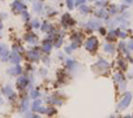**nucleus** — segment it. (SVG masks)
I'll list each match as a JSON object with an SVG mask.
<instances>
[{"instance_id":"29","label":"nucleus","mask_w":133,"mask_h":118,"mask_svg":"<svg viewBox=\"0 0 133 118\" xmlns=\"http://www.w3.org/2000/svg\"><path fill=\"white\" fill-rule=\"evenodd\" d=\"M42 25H41V22H39V20H33L31 21V27L33 29H39Z\"/></svg>"},{"instance_id":"37","label":"nucleus","mask_w":133,"mask_h":118,"mask_svg":"<svg viewBox=\"0 0 133 118\" xmlns=\"http://www.w3.org/2000/svg\"><path fill=\"white\" fill-rule=\"evenodd\" d=\"M30 96H31V97H34V99H37L38 96H41V94H39L38 91H33V92L30 94Z\"/></svg>"},{"instance_id":"40","label":"nucleus","mask_w":133,"mask_h":118,"mask_svg":"<svg viewBox=\"0 0 133 118\" xmlns=\"http://www.w3.org/2000/svg\"><path fill=\"white\" fill-rule=\"evenodd\" d=\"M50 62H51V61L48 60V58H45V64H46V65H50Z\"/></svg>"},{"instance_id":"10","label":"nucleus","mask_w":133,"mask_h":118,"mask_svg":"<svg viewBox=\"0 0 133 118\" xmlns=\"http://www.w3.org/2000/svg\"><path fill=\"white\" fill-rule=\"evenodd\" d=\"M102 49H103V52H105V53H107V55H114V53H115V51H116V47H115V44H114V43L107 42V43H105V44H103Z\"/></svg>"},{"instance_id":"20","label":"nucleus","mask_w":133,"mask_h":118,"mask_svg":"<svg viewBox=\"0 0 133 118\" xmlns=\"http://www.w3.org/2000/svg\"><path fill=\"white\" fill-rule=\"evenodd\" d=\"M34 11H35V13H42V11H43L42 0H35L34 2Z\"/></svg>"},{"instance_id":"23","label":"nucleus","mask_w":133,"mask_h":118,"mask_svg":"<svg viewBox=\"0 0 133 118\" xmlns=\"http://www.w3.org/2000/svg\"><path fill=\"white\" fill-rule=\"evenodd\" d=\"M78 9H80V13H81V14H89V13L91 12V8H90V7H87L86 4L81 5Z\"/></svg>"},{"instance_id":"26","label":"nucleus","mask_w":133,"mask_h":118,"mask_svg":"<svg viewBox=\"0 0 133 118\" xmlns=\"http://www.w3.org/2000/svg\"><path fill=\"white\" fill-rule=\"evenodd\" d=\"M95 5H97L98 8H106V7L108 5V2H107V0H97Z\"/></svg>"},{"instance_id":"3","label":"nucleus","mask_w":133,"mask_h":118,"mask_svg":"<svg viewBox=\"0 0 133 118\" xmlns=\"http://www.w3.org/2000/svg\"><path fill=\"white\" fill-rule=\"evenodd\" d=\"M132 94L130 92H125L124 95H123V97H121V100H120V103H119V105H117V108H119V110H124V109H127L128 106H129V104H130V101H132Z\"/></svg>"},{"instance_id":"8","label":"nucleus","mask_w":133,"mask_h":118,"mask_svg":"<svg viewBox=\"0 0 133 118\" xmlns=\"http://www.w3.org/2000/svg\"><path fill=\"white\" fill-rule=\"evenodd\" d=\"M26 57H27L29 61L37 62V61H39V58H41V53L37 52V51H27L26 52Z\"/></svg>"},{"instance_id":"42","label":"nucleus","mask_w":133,"mask_h":118,"mask_svg":"<svg viewBox=\"0 0 133 118\" xmlns=\"http://www.w3.org/2000/svg\"><path fill=\"white\" fill-rule=\"evenodd\" d=\"M124 118H133V117H132V115H125Z\"/></svg>"},{"instance_id":"6","label":"nucleus","mask_w":133,"mask_h":118,"mask_svg":"<svg viewBox=\"0 0 133 118\" xmlns=\"http://www.w3.org/2000/svg\"><path fill=\"white\" fill-rule=\"evenodd\" d=\"M12 9L14 12H18V13H24L26 12V5L21 2V0H14L12 3Z\"/></svg>"},{"instance_id":"47","label":"nucleus","mask_w":133,"mask_h":118,"mask_svg":"<svg viewBox=\"0 0 133 118\" xmlns=\"http://www.w3.org/2000/svg\"><path fill=\"white\" fill-rule=\"evenodd\" d=\"M0 37H2V33H0Z\"/></svg>"},{"instance_id":"22","label":"nucleus","mask_w":133,"mask_h":118,"mask_svg":"<svg viewBox=\"0 0 133 118\" xmlns=\"http://www.w3.org/2000/svg\"><path fill=\"white\" fill-rule=\"evenodd\" d=\"M65 62H66V66H68L69 70H73V69L77 68V62H76L75 60H71V58H68V60H66Z\"/></svg>"},{"instance_id":"4","label":"nucleus","mask_w":133,"mask_h":118,"mask_svg":"<svg viewBox=\"0 0 133 118\" xmlns=\"http://www.w3.org/2000/svg\"><path fill=\"white\" fill-rule=\"evenodd\" d=\"M94 16L99 20H103V21H108L110 20V13L107 12L106 8H98L97 11H94Z\"/></svg>"},{"instance_id":"19","label":"nucleus","mask_w":133,"mask_h":118,"mask_svg":"<svg viewBox=\"0 0 133 118\" xmlns=\"http://www.w3.org/2000/svg\"><path fill=\"white\" fill-rule=\"evenodd\" d=\"M7 73H9L11 75H20V74L22 73V69H21V66H20V65H16V66L11 68Z\"/></svg>"},{"instance_id":"14","label":"nucleus","mask_w":133,"mask_h":118,"mask_svg":"<svg viewBox=\"0 0 133 118\" xmlns=\"http://www.w3.org/2000/svg\"><path fill=\"white\" fill-rule=\"evenodd\" d=\"M25 42H27L29 44H37L38 43V37L34 33H27L25 35Z\"/></svg>"},{"instance_id":"36","label":"nucleus","mask_w":133,"mask_h":118,"mask_svg":"<svg viewBox=\"0 0 133 118\" xmlns=\"http://www.w3.org/2000/svg\"><path fill=\"white\" fill-rule=\"evenodd\" d=\"M117 62H119V66H120V68H125V65H127V64H125V62H127L125 58H119Z\"/></svg>"},{"instance_id":"5","label":"nucleus","mask_w":133,"mask_h":118,"mask_svg":"<svg viewBox=\"0 0 133 118\" xmlns=\"http://www.w3.org/2000/svg\"><path fill=\"white\" fill-rule=\"evenodd\" d=\"M75 20L71 17V13H64L63 16H61V18H60V23L65 27V29H68L71 25H73L75 22H73Z\"/></svg>"},{"instance_id":"25","label":"nucleus","mask_w":133,"mask_h":118,"mask_svg":"<svg viewBox=\"0 0 133 118\" xmlns=\"http://www.w3.org/2000/svg\"><path fill=\"white\" fill-rule=\"evenodd\" d=\"M117 37L123 40V39H125L127 37H128V33H127V30H124V29H117Z\"/></svg>"},{"instance_id":"30","label":"nucleus","mask_w":133,"mask_h":118,"mask_svg":"<svg viewBox=\"0 0 133 118\" xmlns=\"http://www.w3.org/2000/svg\"><path fill=\"white\" fill-rule=\"evenodd\" d=\"M29 106V101H27V97H25V100L21 103V106H20V110H25L26 108Z\"/></svg>"},{"instance_id":"9","label":"nucleus","mask_w":133,"mask_h":118,"mask_svg":"<svg viewBox=\"0 0 133 118\" xmlns=\"http://www.w3.org/2000/svg\"><path fill=\"white\" fill-rule=\"evenodd\" d=\"M106 38V42H110V43H114L119 37H117V29H110L107 35L105 37Z\"/></svg>"},{"instance_id":"31","label":"nucleus","mask_w":133,"mask_h":118,"mask_svg":"<svg viewBox=\"0 0 133 118\" xmlns=\"http://www.w3.org/2000/svg\"><path fill=\"white\" fill-rule=\"evenodd\" d=\"M41 100H35L34 103H33V110H38L39 108H41Z\"/></svg>"},{"instance_id":"38","label":"nucleus","mask_w":133,"mask_h":118,"mask_svg":"<svg viewBox=\"0 0 133 118\" xmlns=\"http://www.w3.org/2000/svg\"><path fill=\"white\" fill-rule=\"evenodd\" d=\"M72 51H73V49H72V47H71V46H66V47H65V53L71 55V53H72Z\"/></svg>"},{"instance_id":"11","label":"nucleus","mask_w":133,"mask_h":118,"mask_svg":"<svg viewBox=\"0 0 133 118\" xmlns=\"http://www.w3.org/2000/svg\"><path fill=\"white\" fill-rule=\"evenodd\" d=\"M69 39H71V42H73V43L81 44V43H82V39H84V35H82L81 31H73Z\"/></svg>"},{"instance_id":"21","label":"nucleus","mask_w":133,"mask_h":118,"mask_svg":"<svg viewBox=\"0 0 133 118\" xmlns=\"http://www.w3.org/2000/svg\"><path fill=\"white\" fill-rule=\"evenodd\" d=\"M52 29V25L48 22V21H46V22H43V25L41 26V30L43 31V33H50V30Z\"/></svg>"},{"instance_id":"13","label":"nucleus","mask_w":133,"mask_h":118,"mask_svg":"<svg viewBox=\"0 0 133 118\" xmlns=\"http://www.w3.org/2000/svg\"><path fill=\"white\" fill-rule=\"evenodd\" d=\"M95 68H98L99 70H102V71H106V70L110 68V64L105 60V58H99L98 62L95 64Z\"/></svg>"},{"instance_id":"32","label":"nucleus","mask_w":133,"mask_h":118,"mask_svg":"<svg viewBox=\"0 0 133 118\" xmlns=\"http://www.w3.org/2000/svg\"><path fill=\"white\" fill-rule=\"evenodd\" d=\"M98 33L101 34V35H103V37H106L108 31L106 30V27H103V26H102V27H99V29H98Z\"/></svg>"},{"instance_id":"41","label":"nucleus","mask_w":133,"mask_h":118,"mask_svg":"<svg viewBox=\"0 0 133 118\" xmlns=\"http://www.w3.org/2000/svg\"><path fill=\"white\" fill-rule=\"evenodd\" d=\"M33 118H41V117H39L38 114H34V117H33Z\"/></svg>"},{"instance_id":"7","label":"nucleus","mask_w":133,"mask_h":118,"mask_svg":"<svg viewBox=\"0 0 133 118\" xmlns=\"http://www.w3.org/2000/svg\"><path fill=\"white\" fill-rule=\"evenodd\" d=\"M9 49L5 44H0V60L2 61H8L9 60Z\"/></svg>"},{"instance_id":"46","label":"nucleus","mask_w":133,"mask_h":118,"mask_svg":"<svg viewBox=\"0 0 133 118\" xmlns=\"http://www.w3.org/2000/svg\"><path fill=\"white\" fill-rule=\"evenodd\" d=\"M132 35H133V30H132Z\"/></svg>"},{"instance_id":"15","label":"nucleus","mask_w":133,"mask_h":118,"mask_svg":"<svg viewBox=\"0 0 133 118\" xmlns=\"http://www.w3.org/2000/svg\"><path fill=\"white\" fill-rule=\"evenodd\" d=\"M9 61H11L12 64H14V65H18L20 61H21V56H20V53H17V52H12L11 56H9Z\"/></svg>"},{"instance_id":"18","label":"nucleus","mask_w":133,"mask_h":118,"mask_svg":"<svg viewBox=\"0 0 133 118\" xmlns=\"http://www.w3.org/2000/svg\"><path fill=\"white\" fill-rule=\"evenodd\" d=\"M17 86H18L20 88L27 87V86H29V79H27L26 77H20V78L17 79Z\"/></svg>"},{"instance_id":"27","label":"nucleus","mask_w":133,"mask_h":118,"mask_svg":"<svg viewBox=\"0 0 133 118\" xmlns=\"http://www.w3.org/2000/svg\"><path fill=\"white\" fill-rule=\"evenodd\" d=\"M114 80L117 82V83L124 82V75H123V73H115V74H114Z\"/></svg>"},{"instance_id":"34","label":"nucleus","mask_w":133,"mask_h":118,"mask_svg":"<svg viewBox=\"0 0 133 118\" xmlns=\"http://www.w3.org/2000/svg\"><path fill=\"white\" fill-rule=\"evenodd\" d=\"M127 47L129 52H133V39H130L129 42H127Z\"/></svg>"},{"instance_id":"44","label":"nucleus","mask_w":133,"mask_h":118,"mask_svg":"<svg viewBox=\"0 0 133 118\" xmlns=\"http://www.w3.org/2000/svg\"><path fill=\"white\" fill-rule=\"evenodd\" d=\"M87 2H94V3H95V2H97V0H87Z\"/></svg>"},{"instance_id":"33","label":"nucleus","mask_w":133,"mask_h":118,"mask_svg":"<svg viewBox=\"0 0 133 118\" xmlns=\"http://www.w3.org/2000/svg\"><path fill=\"white\" fill-rule=\"evenodd\" d=\"M86 2H87V0H75V5H76L77 8H80V7L84 5Z\"/></svg>"},{"instance_id":"39","label":"nucleus","mask_w":133,"mask_h":118,"mask_svg":"<svg viewBox=\"0 0 133 118\" xmlns=\"http://www.w3.org/2000/svg\"><path fill=\"white\" fill-rule=\"evenodd\" d=\"M124 4H128V5H132L133 4V0H121Z\"/></svg>"},{"instance_id":"43","label":"nucleus","mask_w":133,"mask_h":118,"mask_svg":"<svg viewBox=\"0 0 133 118\" xmlns=\"http://www.w3.org/2000/svg\"><path fill=\"white\" fill-rule=\"evenodd\" d=\"M2 29H3V23H2V22H0V30H2Z\"/></svg>"},{"instance_id":"1","label":"nucleus","mask_w":133,"mask_h":118,"mask_svg":"<svg viewBox=\"0 0 133 118\" xmlns=\"http://www.w3.org/2000/svg\"><path fill=\"white\" fill-rule=\"evenodd\" d=\"M82 26L85 27L86 33H91V31L98 30L99 27H102V26H103V23H102V20H99V18H94V20H89L86 23H82Z\"/></svg>"},{"instance_id":"48","label":"nucleus","mask_w":133,"mask_h":118,"mask_svg":"<svg viewBox=\"0 0 133 118\" xmlns=\"http://www.w3.org/2000/svg\"><path fill=\"white\" fill-rule=\"evenodd\" d=\"M132 117H133V115H132Z\"/></svg>"},{"instance_id":"17","label":"nucleus","mask_w":133,"mask_h":118,"mask_svg":"<svg viewBox=\"0 0 133 118\" xmlns=\"http://www.w3.org/2000/svg\"><path fill=\"white\" fill-rule=\"evenodd\" d=\"M117 49H119V52H121V53H124L125 56L127 55H129L130 52L128 51V47H127V42H119V47H117Z\"/></svg>"},{"instance_id":"2","label":"nucleus","mask_w":133,"mask_h":118,"mask_svg":"<svg viewBox=\"0 0 133 118\" xmlns=\"http://www.w3.org/2000/svg\"><path fill=\"white\" fill-rule=\"evenodd\" d=\"M98 47H99V42H98V39L95 38V37H89L87 39H86V42H85V48H86V51L87 52H90V53H95V51L98 49Z\"/></svg>"},{"instance_id":"12","label":"nucleus","mask_w":133,"mask_h":118,"mask_svg":"<svg viewBox=\"0 0 133 118\" xmlns=\"http://www.w3.org/2000/svg\"><path fill=\"white\" fill-rule=\"evenodd\" d=\"M52 47H54V44H52V40H51V39L43 40V43H42V51H43L46 55H48V53L51 52Z\"/></svg>"},{"instance_id":"28","label":"nucleus","mask_w":133,"mask_h":118,"mask_svg":"<svg viewBox=\"0 0 133 118\" xmlns=\"http://www.w3.org/2000/svg\"><path fill=\"white\" fill-rule=\"evenodd\" d=\"M65 4H66V8H68V11H73L75 0H65Z\"/></svg>"},{"instance_id":"45","label":"nucleus","mask_w":133,"mask_h":118,"mask_svg":"<svg viewBox=\"0 0 133 118\" xmlns=\"http://www.w3.org/2000/svg\"><path fill=\"white\" fill-rule=\"evenodd\" d=\"M110 118H115V117H114V115H111V117H110Z\"/></svg>"},{"instance_id":"16","label":"nucleus","mask_w":133,"mask_h":118,"mask_svg":"<svg viewBox=\"0 0 133 118\" xmlns=\"http://www.w3.org/2000/svg\"><path fill=\"white\" fill-rule=\"evenodd\" d=\"M107 12L110 13V16H114V17H115V16H117V14L120 13V7L116 5V4H112V5L108 7Z\"/></svg>"},{"instance_id":"35","label":"nucleus","mask_w":133,"mask_h":118,"mask_svg":"<svg viewBox=\"0 0 133 118\" xmlns=\"http://www.w3.org/2000/svg\"><path fill=\"white\" fill-rule=\"evenodd\" d=\"M21 14H22V18H24V21H25V22H27V21L30 20V14L27 13V11H26V12H24V13H21Z\"/></svg>"},{"instance_id":"24","label":"nucleus","mask_w":133,"mask_h":118,"mask_svg":"<svg viewBox=\"0 0 133 118\" xmlns=\"http://www.w3.org/2000/svg\"><path fill=\"white\" fill-rule=\"evenodd\" d=\"M3 94H4L5 96L11 97V96L13 95V91H12V87H11V86H4V88H3Z\"/></svg>"}]
</instances>
